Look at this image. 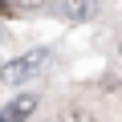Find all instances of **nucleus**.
I'll return each instance as SVG.
<instances>
[{"label":"nucleus","mask_w":122,"mask_h":122,"mask_svg":"<svg viewBox=\"0 0 122 122\" xmlns=\"http://www.w3.org/2000/svg\"><path fill=\"white\" fill-rule=\"evenodd\" d=\"M98 12V0H61V16L65 20H90Z\"/></svg>","instance_id":"7ed1b4c3"},{"label":"nucleus","mask_w":122,"mask_h":122,"mask_svg":"<svg viewBox=\"0 0 122 122\" xmlns=\"http://www.w3.org/2000/svg\"><path fill=\"white\" fill-rule=\"evenodd\" d=\"M0 12H4V16H16L20 8H16V0H0Z\"/></svg>","instance_id":"39448f33"},{"label":"nucleus","mask_w":122,"mask_h":122,"mask_svg":"<svg viewBox=\"0 0 122 122\" xmlns=\"http://www.w3.org/2000/svg\"><path fill=\"white\" fill-rule=\"evenodd\" d=\"M33 110H37V98L33 94H20L16 102H8L4 110H0V122H29Z\"/></svg>","instance_id":"f03ea898"},{"label":"nucleus","mask_w":122,"mask_h":122,"mask_svg":"<svg viewBox=\"0 0 122 122\" xmlns=\"http://www.w3.org/2000/svg\"><path fill=\"white\" fill-rule=\"evenodd\" d=\"M53 122H98V118H94V114H86L81 106H69V110H61Z\"/></svg>","instance_id":"20e7f679"},{"label":"nucleus","mask_w":122,"mask_h":122,"mask_svg":"<svg viewBox=\"0 0 122 122\" xmlns=\"http://www.w3.org/2000/svg\"><path fill=\"white\" fill-rule=\"evenodd\" d=\"M45 65H49V49H29V53H20V57L12 61V65H4V69H0V81H8V86L33 81Z\"/></svg>","instance_id":"f257e3e1"},{"label":"nucleus","mask_w":122,"mask_h":122,"mask_svg":"<svg viewBox=\"0 0 122 122\" xmlns=\"http://www.w3.org/2000/svg\"><path fill=\"white\" fill-rule=\"evenodd\" d=\"M49 0H16V8H45Z\"/></svg>","instance_id":"423d86ee"},{"label":"nucleus","mask_w":122,"mask_h":122,"mask_svg":"<svg viewBox=\"0 0 122 122\" xmlns=\"http://www.w3.org/2000/svg\"><path fill=\"white\" fill-rule=\"evenodd\" d=\"M0 41H4V33H0Z\"/></svg>","instance_id":"0eeeda50"}]
</instances>
